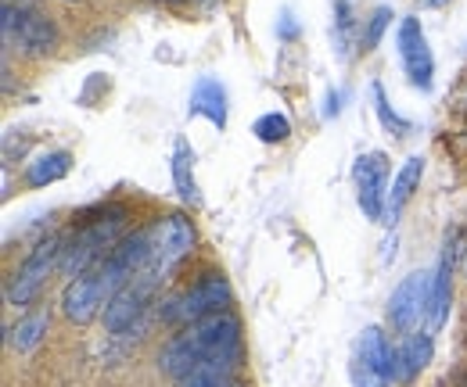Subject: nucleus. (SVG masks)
I'll return each instance as SVG.
<instances>
[{"label":"nucleus","instance_id":"obj_1","mask_svg":"<svg viewBox=\"0 0 467 387\" xmlns=\"http://www.w3.org/2000/svg\"><path fill=\"white\" fill-rule=\"evenodd\" d=\"M241 366H244V337L234 309L176 331L159 351V373L170 377L173 384L241 377Z\"/></svg>","mask_w":467,"mask_h":387},{"label":"nucleus","instance_id":"obj_2","mask_svg":"<svg viewBox=\"0 0 467 387\" xmlns=\"http://www.w3.org/2000/svg\"><path fill=\"white\" fill-rule=\"evenodd\" d=\"M130 233V209L126 205H109L94 216H83L61 244V266L58 273L65 280L83 277L87 270L101 266L112 251L119 248V240Z\"/></svg>","mask_w":467,"mask_h":387},{"label":"nucleus","instance_id":"obj_3","mask_svg":"<svg viewBox=\"0 0 467 387\" xmlns=\"http://www.w3.org/2000/svg\"><path fill=\"white\" fill-rule=\"evenodd\" d=\"M144 237H148V262L140 270V280H148L151 287H162L198 248L194 222L183 212H170V216L151 219L144 226Z\"/></svg>","mask_w":467,"mask_h":387},{"label":"nucleus","instance_id":"obj_4","mask_svg":"<svg viewBox=\"0 0 467 387\" xmlns=\"http://www.w3.org/2000/svg\"><path fill=\"white\" fill-rule=\"evenodd\" d=\"M234 305V287L231 280L223 277L220 270H209L202 277H194L187 287L173 290L162 305H159V320L173 331H183L198 320H209L216 312H231Z\"/></svg>","mask_w":467,"mask_h":387},{"label":"nucleus","instance_id":"obj_5","mask_svg":"<svg viewBox=\"0 0 467 387\" xmlns=\"http://www.w3.org/2000/svg\"><path fill=\"white\" fill-rule=\"evenodd\" d=\"M61 244H65V237L47 233L26 251V259L15 266V273L7 277V287H4V298H7L11 309L29 312V305L40 298V290L47 287L51 273L61 266Z\"/></svg>","mask_w":467,"mask_h":387},{"label":"nucleus","instance_id":"obj_6","mask_svg":"<svg viewBox=\"0 0 467 387\" xmlns=\"http://www.w3.org/2000/svg\"><path fill=\"white\" fill-rule=\"evenodd\" d=\"M352 387H392L396 384V344L381 327H363L352 341L349 355Z\"/></svg>","mask_w":467,"mask_h":387},{"label":"nucleus","instance_id":"obj_7","mask_svg":"<svg viewBox=\"0 0 467 387\" xmlns=\"http://www.w3.org/2000/svg\"><path fill=\"white\" fill-rule=\"evenodd\" d=\"M4 44L11 51H22V55H33V57H44V55H55L58 51V25L40 15L36 7L29 4H4Z\"/></svg>","mask_w":467,"mask_h":387},{"label":"nucleus","instance_id":"obj_8","mask_svg":"<svg viewBox=\"0 0 467 387\" xmlns=\"http://www.w3.org/2000/svg\"><path fill=\"white\" fill-rule=\"evenodd\" d=\"M428 305H431V270H413V273H407L392 287L389 305H385V323L400 337L413 331H424Z\"/></svg>","mask_w":467,"mask_h":387},{"label":"nucleus","instance_id":"obj_9","mask_svg":"<svg viewBox=\"0 0 467 387\" xmlns=\"http://www.w3.org/2000/svg\"><path fill=\"white\" fill-rule=\"evenodd\" d=\"M112 287H109V280L101 273V266H94V270H87L83 277L76 280H65V287H61V316L68 320V323H76V327H90L94 320H101L105 316V309L112 305Z\"/></svg>","mask_w":467,"mask_h":387},{"label":"nucleus","instance_id":"obj_10","mask_svg":"<svg viewBox=\"0 0 467 387\" xmlns=\"http://www.w3.org/2000/svg\"><path fill=\"white\" fill-rule=\"evenodd\" d=\"M392 176L396 172H392V162H389L385 151H363L352 162V187H356V205H359L363 219H385V201H389Z\"/></svg>","mask_w":467,"mask_h":387},{"label":"nucleus","instance_id":"obj_11","mask_svg":"<svg viewBox=\"0 0 467 387\" xmlns=\"http://www.w3.org/2000/svg\"><path fill=\"white\" fill-rule=\"evenodd\" d=\"M396 55H400V68L407 76V83L413 90L428 94L435 87V55L428 47V33L420 25V18H400V29H396Z\"/></svg>","mask_w":467,"mask_h":387},{"label":"nucleus","instance_id":"obj_12","mask_svg":"<svg viewBox=\"0 0 467 387\" xmlns=\"http://www.w3.org/2000/svg\"><path fill=\"white\" fill-rule=\"evenodd\" d=\"M155 294H159V287H151L148 280H140V277L130 280L116 298H112V305L105 309V316H101L105 331L112 333V337H122V333H130V331H140L144 312L151 309Z\"/></svg>","mask_w":467,"mask_h":387},{"label":"nucleus","instance_id":"obj_13","mask_svg":"<svg viewBox=\"0 0 467 387\" xmlns=\"http://www.w3.org/2000/svg\"><path fill=\"white\" fill-rule=\"evenodd\" d=\"M453 266H457V237L442 244V255L431 270V305H428V323L424 331L439 333L450 320V309H453Z\"/></svg>","mask_w":467,"mask_h":387},{"label":"nucleus","instance_id":"obj_14","mask_svg":"<svg viewBox=\"0 0 467 387\" xmlns=\"http://www.w3.org/2000/svg\"><path fill=\"white\" fill-rule=\"evenodd\" d=\"M435 359V333L413 331L396 341V384H413Z\"/></svg>","mask_w":467,"mask_h":387},{"label":"nucleus","instance_id":"obj_15","mask_svg":"<svg viewBox=\"0 0 467 387\" xmlns=\"http://www.w3.org/2000/svg\"><path fill=\"white\" fill-rule=\"evenodd\" d=\"M187 115L191 118H205L216 129H227V115H231L227 87L216 76H198L194 87H191V97H187Z\"/></svg>","mask_w":467,"mask_h":387},{"label":"nucleus","instance_id":"obj_16","mask_svg":"<svg viewBox=\"0 0 467 387\" xmlns=\"http://www.w3.org/2000/svg\"><path fill=\"white\" fill-rule=\"evenodd\" d=\"M420 179H424V155H410L403 166L396 168L392 176V187H389V201H385V226H396L403 209L413 201V194L420 190Z\"/></svg>","mask_w":467,"mask_h":387},{"label":"nucleus","instance_id":"obj_17","mask_svg":"<svg viewBox=\"0 0 467 387\" xmlns=\"http://www.w3.org/2000/svg\"><path fill=\"white\" fill-rule=\"evenodd\" d=\"M170 172H173L176 198H180L187 209H198V205H202V190H198V176H194V148H191L187 137H176L173 140Z\"/></svg>","mask_w":467,"mask_h":387},{"label":"nucleus","instance_id":"obj_18","mask_svg":"<svg viewBox=\"0 0 467 387\" xmlns=\"http://www.w3.org/2000/svg\"><path fill=\"white\" fill-rule=\"evenodd\" d=\"M72 172V155L68 151H40V155H33L26 168H22V179H26V187L29 190H44V187H51V183H58Z\"/></svg>","mask_w":467,"mask_h":387},{"label":"nucleus","instance_id":"obj_19","mask_svg":"<svg viewBox=\"0 0 467 387\" xmlns=\"http://www.w3.org/2000/svg\"><path fill=\"white\" fill-rule=\"evenodd\" d=\"M51 331V312L47 309H33V312H22L18 316V323H11L7 327V344L15 348V351H36L40 344H44V337Z\"/></svg>","mask_w":467,"mask_h":387},{"label":"nucleus","instance_id":"obj_20","mask_svg":"<svg viewBox=\"0 0 467 387\" xmlns=\"http://www.w3.org/2000/svg\"><path fill=\"white\" fill-rule=\"evenodd\" d=\"M331 7H335V22H331L335 57H338V61H349L352 51H359V40H356V18H352V4H349V0H331Z\"/></svg>","mask_w":467,"mask_h":387},{"label":"nucleus","instance_id":"obj_21","mask_svg":"<svg viewBox=\"0 0 467 387\" xmlns=\"http://www.w3.org/2000/svg\"><path fill=\"white\" fill-rule=\"evenodd\" d=\"M370 101H374V115H378V122H381V129H385L389 137H400V140H403V137L413 133V122L392 108V101H389V94H385V87H381L378 79L370 83Z\"/></svg>","mask_w":467,"mask_h":387},{"label":"nucleus","instance_id":"obj_22","mask_svg":"<svg viewBox=\"0 0 467 387\" xmlns=\"http://www.w3.org/2000/svg\"><path fill=\"white\" fill-rule=\"evenodd\" d=\"M392 18H396V11H392L389 4H378V7L370 11V18L359 25V51H363V55H370V51L381 47V36L389 33Z\"/></svg>","mask_w":467,"mask_h":387},{"label":"nucleus","instance_id":"obj_23","mask_svg":"<svg viewBox=\"0 0 467 387\" xmlns=\"http://www.w3.org/2000/svg\"><path fill=\"white\" fill-rule=\"evenodd\" d=\"M252 133H255V140H263V144H285V140L292 137V118H288L285 111H266V115H259V118L252 122Z\"/></svg>","mask_w":467,"mask_h":387},{"label":"nucleus","instance_id":"obj_24","mask_svg":"<svg viewBox=\"0 0 467 387\" xmlns=\"http://www.w3.org/2000/svg\"><path fill=\"white\" fill-rule=\"evenodd\" d=\"M342 101H346V90H327L324 94V118H338L342 115Z\"/></svg>","mask_w":467,"mask_h":387},{"label":"nucleus","instance_id":"obj_25","mask_svg":"<svg viewBox=\"0 0 467 387\" xmlns=\"http://www.w3.org/2000/svg\"><path fill=\"white\" fill-rule=\"evenodd\" d=\"M176 387H248L241 377H209V381H183Z\"/></svg>","mask_w":467,"mask_h":387},{"label":"nucleus","instance_id":"obj_26","mask_svg":"<svg viewBox=\"0 0 467 387\" xmlns=\"http://www.w3.org/2000/svg\"><path fill=\"white\" fill-rule=\"evenodd\" d=\"M274 29H277V36H281V40H295V36H298V22H295V15L288 11V7L281 11V18H277V25H274Z\"/></svg>","mask_w":467,"mask_h":387},{"label":"nucleus","instance_id":"obj_27","mask_svg":"<svg viewBox=\"0 0 467 387\" xmlns=\"http://www.w3.org/2000/svg\"><path fill=\"white\" fill-rule=\"evenodd\" d=\"M450 0H420V7H446Z\"/></svg>","mask_w":467,"mask_h":387},{"label":"nucleus","instance_id":"obj_28","mask_svg":"<svg viewBox=\"0 0 467 387\" xmlns=\"http://www.w3.org/2000/svg\"><path fill=\"white\" fill-rule=\"evenodd\" d=\"M162 4H180V0H162Z\"/></svg>","mask_w":467,"mask_h":387}]
</instances>
